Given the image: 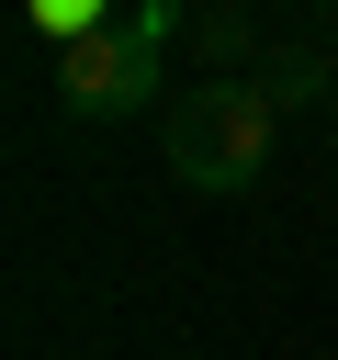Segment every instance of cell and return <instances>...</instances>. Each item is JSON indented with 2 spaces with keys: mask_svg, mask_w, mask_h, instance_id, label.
<instances>
[{
  "mask_svg": "<svg viewBox=\"0 0 338 360\" xmlns=\"http://www.w3.org/2000/svg\"><path fill=\"white\" fill-rule=\"evenodd\" d=\"M270 135H282V112H270L259 79H203V90H180L158 112L169 180H192V191H248L270 169Z\"/></svg>",
  "mask_w": 338,
  "mask_h": 360,
  "instance_id": "1",
  "label": "cell"
},
{
  "mask_svg": "<svg viewBox=\"0 0 338 360\" xmlns=\"http://www.w3.org/2000/svg\"><path fill=\"white\" fill-rule=\"evenodd\" d=\"M56 101H68L79 124H124V112H146V101H158V45L124 34V11H113V34H90L79 56H56Z\"/></svg>",
  "mask_w": 338,
  "mask_h": 360,
  "instance_id": "2",
  "label": "cell"
},
{
  "mask_svg": "<svg viewBox=\"0 0 338 360\" xmlns=\"http://www.w3.org/2000/svg\"><path fill=\"white\" fill-rule=\"evenodd\" d=\"M192 45L214 56V79H237V56L259 68V22H248V11H203V22H192Z\"/></svg>",
  "mask_w": 338,
  "mask_h": 360,
  "instance_id": "3",
  "label": "cell"
},
{
  "mask_svg": "<svg viewBox=\"0 0 338 360\" xmlns=\"http://www.w3.org/2000/svg\"><path fill=\"white\" fill-rule=\"evenodd\" d=\"M259 90H270V112H304V101H327V68L315 56H270V68H248Z\"/></svg>",
  "mask_w": 338,
  "mask_h": 360,
  "instance_id": "4",
  "label": "cell"
}]
</instances>
